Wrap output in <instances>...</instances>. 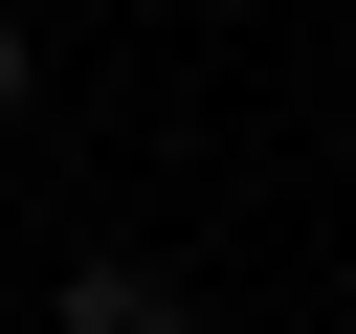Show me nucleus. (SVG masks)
I'll return each instance as SVG.
<instances>
[{
	"mask_svg": "<svg viewBox=\"0 0 356 334\" xmlns=\"http://www.w3.org/2000/svg\"><path fill=\"white\" fill-rule=\"evenodd\" d=\"M0 111H22V22H0Z\"/></svg>",
	"mask_w": 356,
	"mask_h": 334,
	"instance_id": "f03ea898",
	"label": "nucleus"
},
{
	"mask_svg": "<svg viewBox=\"0 0 356 334\" xmlns=\"http://www.w3.org/2000/svg\"><path fill=\"white\" fill-rule=\"evenodd\" d=\"M67 334H200V312H178L156 267H67Z\"/></svg>",
	"mask_w": 356,
	"mask_h": 334,
	"instance_id": "f257e3e1",
	"label": "nucleus"
}]
</instances>
